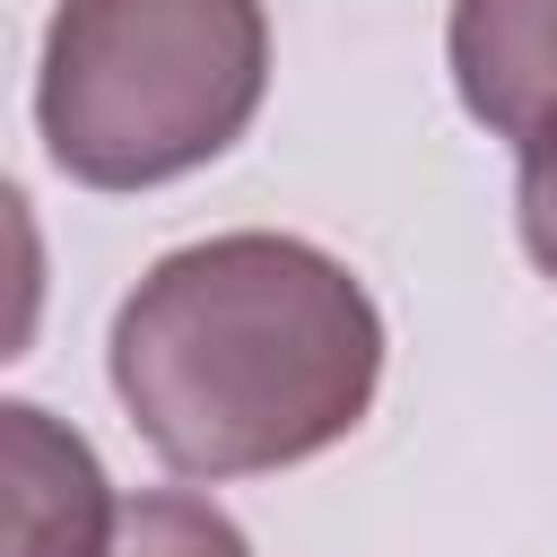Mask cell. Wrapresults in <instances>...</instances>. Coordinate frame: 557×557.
Instances as JSON below:
<instances>
[{
  "instance_id": "8992f818",
  "label": "cell",
  "mask_w": 557,
  "mask_h": 557,
  "mask_svg": "<svg viewBox=\"0 0 557 557\" xmlns=\"http://www.w3.org/2000/svg\"><path fill=\"white\" fill-rule=\"evenodd\" d=\"M513 226H522V252L540 261V278H557V113L513 148Z\"/></svg>"
},
{
  "instance_id": "7a4b0ae2",
  "label": "cell",
  "mask_w": 557,
  "mask_h": 557,
  "mask_svg": "<svg viewBox=\"0 0 557 557\" xmlns=\"http://www.w3.org/2000/svg\"><path fill=\"white\" fill-rule=\"evenodd\" d=\"M270 87L261 0H61L35 70L44 157L87 191H157L226 157Z\"/></svg>"
},
{
  "instance_id": "277c9868",
  "label": "cell",
  "mask_w": 557,
  "mask_h": 557,
  "mask_svg": "<svg viewBox=\"0 0 557 557\" xmlns=\"http://www.w3.org/2000/svg\"><path fill=\"white\" fill-rule=\"evenodd\" d=\"M444 61L461 113L522 148L557 113V0H453Z\"/></svg>"
},
{
  "instance_id": "5b68a950",
  "label": "cell",
  "mask_w": 557,
  "mask_h": 557,
  "mask_svg": "<svg viewBox=\"0 0 557 557\" xmlns=\"http://www.w3.org/2000/svg\"><path fill=\"white\" fill-rule=\"evenodd\" d=\"M113 557H252V540L191 487H139L122 496Z\"/></svg>"
},
{
  "instance_id": "6da1fadb",
  "label": "cell",
  "mask_w": 557,
  "mask_h": 557,
  "mask_svg": "<svg viewBox=\"0 0 557 557\" xmlns=\"http://www.w3.org/2000/svg\"><path fill=\"white\" fill-rule=\"evenodd\" d=\"M139 444L183 479H252L331 453L383 383V313L305 235H209L139 270L104 339Z\"/></svg>"
},
{
  "instance_id": "3957f363",
  "label": "cell",
  "mask_w": 557,
  "mask_h": 557,
  "mask_svg": "<svg viewBox=\"0 0 557 557\" xmlns=\"http://www.w3.org/2000/svg\"><path fill=\"white\" fill-rule=\"evenodd\" d=\"M0 479H9V557H113L122 496L78 426L35 400H0Z\"/></svg>"
}]
</instances>
